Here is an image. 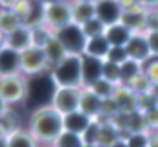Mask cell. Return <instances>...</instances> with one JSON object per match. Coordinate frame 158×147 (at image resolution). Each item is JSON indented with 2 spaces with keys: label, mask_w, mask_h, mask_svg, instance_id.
<instances>
[{
  "label": "cell",
  "mask_w": 158,
  "mask_h": 147,
  "mask_svg": "<svg viewBox=\"0 0 158 147\" xmlns=\"http://www.w3.org/2000/svg\"><path fill=\"white\" fill-rule=\"evenodd\" d=\"M127 59H129V55H127V50H125L123 46H110L109 55H107L105 61H110V63L121 65V63H125Z\"/></svg>",
  "instance_id": "cell-33"
},
{
  "label": "cell",
  "mask_w": 158,
  "mask_h": 147,
  "mask_svg": "<svg viewBox=\"0 0 158 147\" xmlns=\"http://www.w3.org/2000/svg\"><path fill=\"white\" fill-rule=\"evenodd\" d=\"M103 63L101 59L90 57V55H81V70H83V88L92 86L98 79L103 77Z\"/></svg>",
  "instance_id": "cell-11"
},
{
  "label": "cell",
  "mask_w": 158,
  "mask_h": 147,
  "mask_svg": "<svg viewBox=\"0 0 158 147\" xmlns=\"http://www.w3.org/2000/svg\"><path fill=\"white\" fill-rule=\"evenodd\" d=\"M138 132H151L145 114L142 110H134L129 114V134H138Z\"/></svg>",
  "instance_id": "cell-26"
},
{
  "label": "cell",
  "mask_w": 158,
  "mask_h": 147,
  "mask_svg": "<svg viewBox=\"0 0 158 147\" xmlns=\"http://www.w3.org/2000/svg\"><path fill=\"white\" fill-rule=\"evenodd\" d=\"M53 35L57 37V40L64 46V50L70 53V55H83L85 52V44H86V37L83 33L81 26L77 24H68L61 30H57Z\"/></svg>",
  "instance_id": "cell-6"
},
{
  "label": "cell",
  "mask_w": 158,
  "mask_h": 147,
  "mask_svg": "<svg viewBox=\"0 0 158 147\" xmlns=\"http://www.w3.org/2000/svg\"><path fill=\"white\" fill-rule=\"evenodd\" d=\"M6 136H7V132H6V129H4V125L0 121V138H6Z\"/></svg>",
  "instance_id": "cell-43"
},
{
  "label": "cell",
  "mask_w": 158,
  "mask_h": 147,
  "mask_svg": "<svg viewBox=\"0 0 158 147\" xmlns=\"http://www.w3.org/2000/svg\"><path fill=\"white\" fill-rule=\"evenodd\" d=\"M127 55L129 59L132 61H138V63H145L149 57H151V48H149V42H147V37L143 32L140 33H132V37L129 39L127 46Z\"/></svg>",
  "instance_id": "cell-10"
},
{
  "label": "cell",
  "mask_w": 158,
  "mask_h": 147,
  "mask_svg": "<svg viewBox=\"0 0 158 147\" xmlns=\"http://www.w3.org/2000/svg\"><path fill=\"white\" fill-rule=\"evenodd\" d=\"M158 30V9H147V20H145V32Z\"/></svg>",
  "instance_id": "cell-35"
},
{
  "label": "cell",
  "mask_w": 158,
  "mask_h": 147,
  "mask_svg": "<svg viewBox=\"0 0 158 147\" xmlns=\"http://www.w3.org/2000/svg\"><path fill=\"white\" fill-rule=\"evenodd\" d=\"M109 50H110V44H109L107 37L101 35V37H94V39H86V44H85V52L83 53L105 61L107 55H109Z\"/></svg>",
  "instance_id": "cell-17"
},
{
  "label": "cell",
  "mask_w": 158,
  "mask_h": 147,
  "mask_svg": "<svg viewBox=\"0 0 158 147\" xmlns=\"http://www.w3.org/2000/svg\"><path fill=\"white\" fill-rule=\"evenodd\" d=\"M145 9H158V0H140Z\"/></svg>",
  "instance_id": "cell-38"
},
{
  "label": "cell",
  "mask_w": 158,
  "mask_h": 147,
  "mask_svg": "<svg viewBox=\"0 0 158 147\" xmlns=\"http://www.w3.org/2000/svg\"><path fill=\"white\" fill-rule=\"evenodd\" d=\"M28 94V81L22 74L0 77V96L7 101V105L20 103Z\"/></svg>",
  "instance_id": "cell-4"
},
{
  "label": "cell",
  "mask_w": 158,
  "mask_h": 147,
  "mask_svg": "<svg viewBox=\"0 0 158 147\" xmlns=\"http://www.w3.org/2000/svg\"><path fill=\"white\" fill-rule=\"evenodd\" d=\"M7 138V136H6ZM6 138H0V147H7V140Z\"/></svg>",
  "instance_id": "cell-44"
},
{
  "label": "cell",
  "mask_w": 158,
  "mask_h": 147,
  "mask_svg": "<svg viewBox=\"0 0 158 147\" xmlns=\"http://www.w3.org/2000/svg\"><path fill=\"white\" fill-rule=\"evenodd\" d=\"M24 20L13 11V9H0V32H4L6 35L9 32H13L15 28L22 26Z\"/></svg>",
  "instance_id": "cell-23"
},
{
  "label": "cell",
  "mask_w": 158,
  "mask_h": 147,
  "mask_svg": "<svg viewBox=\"0 0 158 147\" xmlns=\"http://www.w3.org/2000/svg\"><path fill=\"white\" fill-rule=\"evenodd\" d=\"M42 50H44V57H46V63H48V66H57L59 63H63L70 53L64 50V46L57 40V37L52 35L50 37V40L42 46Z\"/></svg>",
  "instance_id": "cell-15"
},
{
  "label": "cell",
  "mask_w": 158,
  "mask_h": 147,
  "mask_svg": "<svg viewBox=\"0 0 158 147\" xmlns=\"http://www.w3.org/2000/svg\"><path fill=\"white\" fill-rule=\"evenodd\" d=\"M42 147H52V145H42Z\"/></svg>",
  "instance_id": "cell-46"
},
{
  "label": "cell",
  "mask_w": 158,
  "mask_h": 147,
  "mask_svg": "<svg viewBox=\"0 0 158 147\" xmlns=\"http://www.w3.org/2000/svg\"><path fill=\"white\" fill-rule=\"evenodd\" d=\"M28 131L37 140V144L52 145L64 131V118L52 105H44L31 114Z\"/></svg>",
  "instance_id": "cell-1"
},
{
  "label": "cell",
  "mask_w": 158,
  "mask_h": 147,
  "mask_svg": "<svg viewBox=\"0 0 158 147\" xmlns=\"http://www.w3.org/2000/svg\"><path fill=\"white\" fill-rule=\"evenodd\" d=\"M121 15H123V6L119 0H98L96 2V17L107 28L121 22Z\"/></svg>",
  "instance_id": "cell-8"
},
{
  "label": "cell",
  "mask_w": 158,
  "mask_h": 147,
  "mask_svg": "<svg viewBox=\"0 0 158 147\" xmlns=\"http://www.w3.org/2000/svg\"><path fill=\"white\" fill-rule=\"evenodd\" d=\"M149 147H158V131L149 132Z\"/></svg>",
  "instance_id": "cell-40"
},
{
  "label": "cell",
  "mask_w": 158,
  "mask_h": 147,
  "mask_svg": "<svg viewBox=\"0 0 158 147\" xmlns=\"http://www.w3.org/2000/svg\"><path fill=\"white\" fill-rule=\"evenodd\" d=\"M20 74V53L4 46L0 48V77Z\"/></svg>",
  "instance_id": "cell-14"
},
{
  "label": "cell",
  "mask_w": 158,
  "mask_h": 147,
  "mask_svg": "<svg viewBox=\"0 0 158 147\" xmlns=\"http://www.w3.org/2000/svg\"><path fill=\"white\" fill-rule=\"evenodd\" d=\"M103 77L109 79L110 83L114 85H121V74H119V65L116 63H110V61H105L103 63Z\"/></svg>",
  "instance_id": "cell-31"
},
{
  "label": "cell",
  "mask_w": 158,
  "mask_h": 147,
  "mask_svg": "<svg viewBox=\"0 0 158 147\" xmlns=\"http://www.w3.org/2000/svg\"><path fill=\"white\" fill-rule=\"evenodd\" d=\"M52 147H85V142H83L81 134L70 132V131H63L59 134V138L52 144Z\"/></svg>",
  "instance_id": "cell-27"
},
{
  "label": "cell",
  "mask_w": 158,
  "mask_h": 147,
  "mask_svg": "<svg viewBox=\"0 0 158 147\" xmlns=\"http://www.w3.org/2000/svg\"><path fill=\"white\" fill-rule=\"evenodd\" d=\"M143 72L142 68V63L138 61H132V59H127L125 63L119 65V74H121V85H129L132 79H136L140 74Z\"/></svg>",
  "instance_id": "cell-24"
},
{
  "label": "cell",
  "mask_w": 158,
  "mask_h": 147,
  "mask_svg": "<svg viewBox=\"0 0 158 147\" xmlns=\"http://www.w3.org/2000/svg\"><path fill=\"white\" fill-rule=\"evenodd\" d=\"M96 96H99L101 99H109V98H114L116 96V90H118V85H114V83H110L109 79H105V77H101V79H98L92 86H88Z\"/></svg>",
  "instance_id": "cell-25"
},
{
  "label": "cell",
  "mask_w": 158,
  "mask_h": 147,
  "mask_svg": "<svg viewBox=\"0 0 158 147\" xmlns=\"http://www.w3.org/2000/svg\"><path fill=\"white\" fill-rule=\"evenodd\" d=\"M125 86H129V88H131V90H132L136 96H143V94H149V92H153V88H155V86L151 85V81L147 79V75H145L143 72L140 74L136 79H132L129 85H125Z\"/></svg>",
  "instance_id": "cell-28"
},
{
  "label": "cell",
  "mask_w": 158,
  "mask_h": 147,
  "mask_svg": "<svg viewBox=\"0 0 158 147\" xmlns=\"http://www.w3.org/2000/svg\"><path fill=\"white\" fill-rule=\"evenodd\" d=\"M96 17V4H90V2H77L74 0L72 2V22L83 26L86 24L88 20H92Z\"/></svg>",
  "instance_id": "cell-16"
},
{
  "label": "cell",
  "mask_w": 158,
  "mask_h": 147,
  "mask_svg": "<svg viewBox=\"0 0 158 147\" xmlns=\"http://www.w3.org/2000/svg\"><path fill=\"white\" fill-rule=\"evenodd\" d=\"M110 147H127V142H125L123 138H119L118 142H114V144H112Z\"/></svg>",
  "instance_id": "cell-41"
},
{
  "label": "cell",
  "mask_w": 158,
  "mask_h": 147,
  "mask_svg": "<svg viewBox=\"0 0 158 147\" xmlns=\"http://www.w3.org/2000/svg\"><path fill=\"white\" fill-rule=\"evenodd\" d=\"M6 46L15 50V52H19V53H22L24 50L31 48L33 46V28H30L26 24L15 28L13 32H9L6 35Z\"/></svg>",
  "instance_id": "cell-9"
},
{
  "label": "cell",
  "mask_w": 158,
  "mask_h": 147,
  "mask_svg": "<svg viewBox=\"0 0 158 147\" xmlns=\"http://www.w3.org/2000/svg\"><path fill=\"white\" fill-rule=\"evenodd\" d=\"M145 20H147V9L143 6H136L131 9H123L121 15V24L129 28L132 33H145Z\"/></svg>",
  "instance_id": "cell-12"
},
{
  "label": "cell",
  "mask_w": 158,
  "mask_h": 147,
  "mask_svg": "<svg viewBox=\"0 0 158 147\" xmlns=\"http://www.w3.org/2000/svg\"><path fill=\"white\" fill-rule=\"evenodd\" d=\"M63 118H64V131H70V132H76V134H83L88 129V125L94 121L86 114H83L81 110H76L72 114H66Z\"/></svg>",
  "instance_id": "cell-19"
},
{
  "label": "cell",
  "mask_w": 158,
  "mask_h": 147,
  "mask_svg": "<svg viewBox=\"0 0 158 147\" xmlns=\"http://www.w3.org/2000/svg\"><path fill=\"white\" fill-rule=\"evenodd\" d=\"M145 114V120H147V125H149V131H158V105L153 107L151 110L143 112Z\"/></svg>",
  "instance_id": "cell-36"
},
{
  "label": "cell",
  "mask_w": 158,
  "mask_h": 147,
  "mask_svg": "<svg viewBox=\"0 0 158 147\" xmlns=\"http://www.w3.org/2000/svg\"><path fill=\"white\" fill-rule=\"evenodd\" d=\"M42 24L53 33L72 24V2L68 0H46L42 2Z\"/></svg>",
  "instance_id": "cell-2"
},
{
  "label": "cell",
  "mask_w": 158,
  "mask_h": 147,
  "mask_svg": "<svg viewBox=\"0 0 158 147\" xmlns=\"http://www.w3.org/2000/svg\"><path fill=\"white\" fill-rule=\"evenodd\" d=\"M4 46H6V33L0 32V48H4Z\"/></svg>",
  "instance_id": "cell-42"
},
{
  "label": "cell",
  "mask_w": 158,
  "mask_h": 147,
  "mask_svg": "<svg viewBox=\"0 0 158 147\" xmlns=\"http://www.w3.org/2000/svg\"><path fill=\"white\" fill-rule=\"evenodd\" d=\"M145 37H147V42H149V48H151V55L158 57V30L145 32Z\"/></svg>",
  "instance_id": "cell-37"
},
{
  "label": "cell",
  "mask_w": 158,
  "mask_h": 147,
  "mask_svg": "<svg viewBox=\"0 0 158 147\" xmlns=\"http://www.w3.org/2000/svg\"><path fill=\"white\" fill-rule=\"evenodd\" d=\"M116 101H118L119 105V110L121 112H127V114H131V112H134V110H138V96L129 88V86H125V85H119L118 90H116Z\"/></svg>",
  "instance_id": "cell-20"
},
{
  "label": "cell",
  "mask_w": 158,
  "mask_h": 147,
  "mask_svg": "<svg viewBox=\"0 0 158 147\" xmlns=\"http://www.w3.org/2000/svg\"><path fill=\"white\" fill-rule=\"evenodd\" d=\"M99 121V134H98V145L99 147H110L114 142H118L119 138V131L110 123V120L105 118H98Z\"/></svg>",
  "instance_id": "cell-18"
},
{
  "label": "cell",
  "mask_w": 158,
  "mask_h": 147,
  "mask_svg": "<svg viewBox=\"0 0 158 147\" xmlns=\"http://www.w3.org/2000/svg\"><path fill=\"white\" fill-rule=\"evenodd\" d=\"M81 30H83V33L86 39H94V37H101L105 35V32H107V26L98 19V17H94L92 20H88L86 24H83L81 26Z\"/></svg>",
  "instance_id": "cell-29"
},
{
  "label": "cell",
  "mask_w": 158,
  "mask_h": 147,
  "mask_svg": "<svg viewBox=\"0 0 158 147\" xmlns=\"http://www.w3.org/2000/svg\"><path fill=\"white\" fill-rule=\"evenodd\" d=\"M79 99H81V88L74 86H55V92L52 96V107L59 114L66 116L79 110Z\"/></svg>",
  "instance_id": "cell-5"
},
{
  "label": "cell",
  "mask_w": 158,
  "mask_h": 147,
  "mask_svg": "<svg viewBox=\"0 0 158 147\" xmlns=\"http://www.w3.org/2000/svg\"><path fill=\"white\" fill-rule=\"evenodd\" d=\"M77 2H90V4H96L98 0H77Z\"/></svg>",
  "instance_id": "cell-45"
},
{
  "label": "cell",
  "mask_w": 158,
  "mask_h": 147,
  "mask_svg": "<svg viewBox=\"0 0 158 147\" xmlns=\"http://www.w3.org/2000/svg\"><path fill=\"white\" fill-rule=\"evenodd\" d=\"M101 105L103 99L96 96L90 88H81V99H79V110L86 114L90 120H98L101 116Z\"/></svg>",
  "instance_id": "cell-13"
},
{
  "label": "cell",
  "mask_w": 158,
  "mask_h": 147,
  "mask_svg": "<svg viewBox=\"0 0 158 147\" xmlns=\"http://www.w3.org/2000/svg\"><path fill=\"white\" fill-rule=\"evenodd\" d=\"M48 66L44 50L40 46H31L20 53V74L22 75H35Z\"/></svg>",
  "instance_id": "cell-7"
},
{
  "label": "cell",
  "mask_w": 158,
  "mask_h": 147,
  "mask_svg": "<svg viewBox=\"0 0 158 147\" xmlns=\"http://www.w3.org/2000/svg\"><path fill=\"white\" fill-rule=\"evenodd\" d=\"M7 112H9V105H7V101L0 96V118H2V116H6Z\"/></svg>",
  "instance_id": "cell-39"
},
{
  "label": "cell",
  "mask_w": 158,
  "mask_h": 147,
  "mask_svg": "<svg viewBox=\"0 0 158 147\" xmlns=\"http://www.w3.org/2000/svg\"><path fill=\"white\" fill-rule=\"evenodd\" d=\"M98 134H99V121L94 120V121L88 125V129L81 134L85 145H98Z\"/></svg>",
  "instance_id": "cell-32"
},
{
  "label": "cell",
  "mask_w": 158,
  "mask_h": 147,
  "mask_svg": "<svg viewBox=\"0 0 158 147\" xmlns=\"http://www.w3.org/2000/svg\"><path fill=\"white\" fill-rule=\"evenodd\" d=\"M7 147H39L37 140L30 134V131L19 129L11 134H7Z\"/></svg>",
  "instance_id": "cell-22"
},
{
  "label": "cell",
  "mask_w": 158,
  "mask_h": 147,
  "mask_svg": "<svg viewBox=\"0 0 158 147\" xmlns=\"http://www.w3.org/2000/svg\"><path fill=\"white\" fill-rule=\"evenodd\" d=\"M52 79L55 86H74L83 88L81 55H68L63 63L52 68Z\"/></svg>",
  "instance_id": "cell-3"
},
{
  "label": "cell",
  "mask_w": 158,
  "mask_h": 147,
  "mask_svg": "<svg viewBox=\"0 0 158 147\" xmlns=\"http://www.w3.org/2000/svg\"><path fill=\"white\" fill-rule=\"evenodd\" d=\"M125 142H127V147H149V132L129 134Z\"/></svg>",
  "instance_id": "cell-34"
},
{
  "label": "cell",
  "mask_w": 158,
  "mask_h": 147,
  "mask_svg": "<svg viewBox=\"0 0 158 147\" xmlns=\"http://www.w3.org/2000/svg\"><path fill=\"white\" fill-rule=\"evenodd\" d=\"M105 37H107V40H109L110 46H123L125 48L127 42H129V39L132 37V32L129 28H125L121 22H118V24H112V26L107 28Z\"/></svg>",
  "instance_id": "cell-21"
},
{
  "label": "cell",
  "mask_w": 158,
  "mask_h": 147,
  "mask_svg": "<svg viewBox=\"0 0 158 147\" xmlns=\"http://www.w3.org/2000/svg\"><path fill=\"white\" fill-rule=\"evenodd\" d=\"M142 68H143V74L147 75V79L151 81V85L156 88L158 86V57L151 55L145 63H142Z\"/></svg>",
  "instance_id": "cell-30"
}]
</instances>
